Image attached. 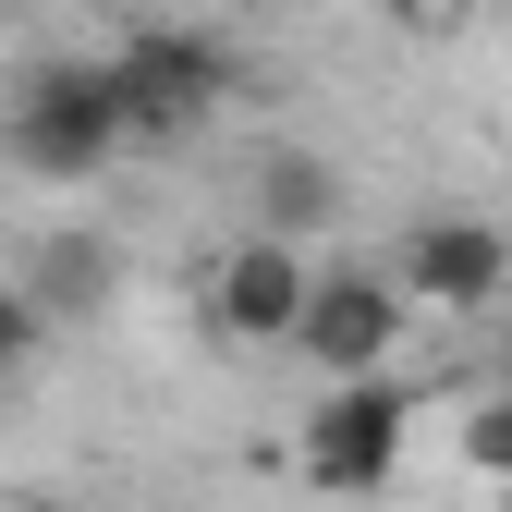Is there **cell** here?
Wrapping results in <instances>:
<instances>
[{
    "label": "cell",
    "mask_w": 512,
    "mask_h": 512,
    "mask_svg": "<svg viewBox=\"0 0 512 512\" xmlns=\"http://www.w3.org/2000/svg\"><path fill=\"white\" fill-rule=\"evenodd\" d=\"M464 464H476V476H512V391L464 415Z\"/></svg>",
    "instance_id": "cell-10"
},
{
    "label": "cell",
    "mask_w": 512,
    "mask_h": 512,
    "mask_svg": "<svg viewBox=\"0 0 512 512\" xmlns=\"http://www.w3.org/2000/svg\"><path fill=\"white\" fill-rule=\"evenodd\" d=\"M403 281L391 269H317L305 281V305H293V354L317 366V378H366V366H391L403 354Z\"/></svg>",
    "instance_id": "cell-4"
},
{
    "label": "cell",
    "mask_w": 512,
    "mask_h": 512,
    "mask_svg": "<svg viewBox=\"0 0 512 512\" xmlns=\"http://www.w3.org/2000/svg\"><path fill=\"white\" fill-rule=\"evenodd\" d=\"M37 256H49V269L25 281L37 305H98V293H110V269H98V256H110V244H86V232H74V244H37Z\"/></svg>",
    "instance_id": "cell-8"
},
{
    "label": "cell",
    "mask_w": 512,
    "mask_h": 512,
    "mask_svg": "<svg viewBox=\"0 0 512 512\" xmlns=\"http://www.w3.org/2000/svg\"><path fill=\"white\" fill-rule=\"evenodd\" d=\"M305 281H317V256L305 244H281V232H244L220 269H208V330L220 342H293V305H305Z\"/></svg>",
    "instance_id": "cell-5"
},
{
    "label": "cell",
    "mask_w": 512,
    "mask_h": 512,
    "mask_svg": "<svg viewBox=\"0 0 512 512\" xmlns=\"http://www.w3.org/2000/svg\"><path fill=\"white\" fill-rule=\"evenodd\" d=\"M391 281H403V305L464 317V305H488V293L512 281V244H500L488 220H415L403 256H391Z\"/></svg>",
    "instance_id": "cell-6"
},
{
    "label": "cell",
    "mask_w": 512,
    "mask_h": 512,
    "mask_svg": "<svg viewBox=\"0 0 512 512\" xmlns=\"http://www.w3.org/2000/svg\"><path fill=\"white\" fill-rule=\"evenodd\" d=\"M13 171H37V183H98L122 147V98H110V74L98 61H37V74L13 86Z\"/></svg>",
    "instance_id": "cell-1"
},
{
    "label": "cell",
    "mask_w": 512,
    "mask_h": 512,
    "mask_svg": "<svg viewBox=\"0 0 512 512\" xmlns=\"http://www.w3.org/2000/svg\"><path fill=\"white\" fill-rule=\"evenodd\" d=\"M98 74H110V98H122V135H159V147H171V135H196V122L244 86V61H232L220 37H196V25H135Z\"/></svg>",
    "instance_id": "cell-3"
},
{
    "label": "cell",
    "mask_w": 512,
    "mask_h": 512,
    "mask_svg": "<svg viewBox=\"0 0 512 512\" xmlns=\"http://www.w3.org/2000/svg\"><path fill=\"white\" fill-rule=\"evenodd\" d=\"M403 452H415V391H403L391 366L330 378V391H317V415H305V439H293L305 488H330V500L391 488V476H403Z\"/></svg>",
    "instance_id": "cell-2"
},
{
    "label": "cell",
    "mask_w": 512,
    "mask_h": 512,
    "mask_svg": "<svg viewBox=\"0 0 512 512\" xmlns=\"http://www.w3.org/2000/svg\"><path fill=\"white\" fill-rule=\"evenodd\" d=\"M500 391H512V342H500Z\"/></svg>",
    "instance_id": "cell-11"
},
{
    "label": "cell",
    "mask_w": 512,
    "mask_h": 512,
    "mask_svg": "<svg viewBox=\"0 0 512 512\" xmlns=\"http://www.w3.org/2000/svg\"><path fill=\"white\" fill-rule=\"evenodd\" d=\"M37 342H49V305H37L25 281H0V378H13V366H37Z\"/></svg>",
    "instance_id": "cell-9"
},
{
    "label": "cell",
    "mask_w": 512,
    "mask_h": 512,
    "mask_svg": "<svg viewBox=\"0 0 512 512\" xmlns=\"http://www.w3.org/2000/svg\"><path fill=\"white\" fill-rule=\"evenodd\" d=\"M330 208H342V183L317 171L305 147H269V159H256V232H281V244H317V232H330Z\"/></svg>",
    "instance_id": "cell-7"
}]
</instances>
